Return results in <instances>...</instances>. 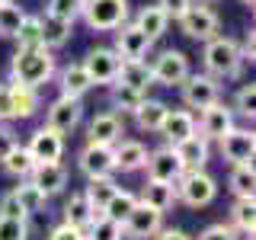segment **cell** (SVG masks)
Listing matches in <instances>:
<instances>
[{"label":"cell","mask_w":256,"mask_h":240,"mask_svg":"<svg viewBox=\"0 0 256 240\" xmlns=\"http://www.w3.org/2000/svg\"><path fill=\"white\" fill-rule=\"evenodd\" d=\"M10 77L16 84H26L32 90H38V86H45L54 77V54L45 45L16 48V54L10 61Z\"/></svg>","instance_id":"1"},{"label":"cell","mask_w":256,"mask_h":240,"mask_svg":"<svg viewBox=\"0 0 256 240\" xmlns=\"http://www.w3.org/2000/svg\"><path fill=\"white\" fill-rule=\"evenodd\" d=\"M202 61H205V74H212L214 80H234V77H240V70H244L240 48H237L234 38H228V36L208 38L205 52H202Z\"/></svg>","instance_id":"2"},{"label":"cell","mask_w":256,"mask_h":240,"mask_svg":"<svg viewBox=\"0 0 256 240\" xmlns=\"http://www.w3.org/2000/svg\"><path fill=\"white\" fill-rule=\"evenodd\" d=\"M173 186H176V202H186L189 208H205L218 196V182H214V176L205 173V166H198V170H182V176Z\"/></svg>","instance_id":"3"},{"label":"cell","mask_w":256,"mask_h":240,"mask_svg":"<svg viewBox=\"0 0 256 240\" xmlns=\"http://www.w3.org/2000/svg\"><path fill=\"white\" fill-rule=\"evenodd\" d=\"M80 16L93 32H116L128 22V0H86Z\"/></svg>","instance_id":"4"},{"label":"cell","mask_w":256,"mask_h":240,"mask_svg":"<svg viewBox=\"0 0 256 240\" xmlns=\"http://www.w3.org/2000/svg\"><path fill=\"white\" fill-rule=\"evenodd\" d=\"M176 22H180L182 36L196 38V42H208V38H212V36H218V29H221L218 13H214L208 4H192V6H189V10L182 13Z\"/></svg>","instance_id":"5"},{"label":"cell","mask_w":256,"mask_h":240,"mask_svg":"<svg viewBox=\"0 0 256 240\" xmlns=\"http://www.w3.org/2000/svg\"><path fill=\"white\" fill-rule=\"evenodd\" d=\"M150 77L160 86H180L189 77V58L182 52H176V48H166L150 61Z\"/></svg>","instance_id":"6"},{"label":"cell","mask_w":256,"mask_h":240,"mask_svg":"<svg viewBox=\"0 0 256 240\" xmlns=\"http://www.w3.org/2000/svg\"><path fill=\"white\" fill-rule=\"evenodd\" d=\"M180 90H182V102L189 109H205L214 100H221V84L212 74H192L189 70V77L180 84Z\"/></svg>","instance_id":"7"},{"label":"cell","mask_w":256,"mask_h":240,"mask_svg":"<svg viewBox=\"0 0 256 240\" xmlns=\"http://www.w3.org/2000/svg\"><path fill=\"white\" fill-rule=\"evenodd\" d=\"M221 144V157L228 160L230 166H237V164H253V154H256V138H253V132L250 128H230L228 134H221L218 138Z\"/></svg>","instance_id":"8"},{"label":"cell","mask_w":256,"mask_h":240,"mask_svg":"<svg viewBox=\"0 0 256 240\" xmlns=\"http://www.w3.org/2000/svg\"><path fill=\"white\" fill-rule=\"evenodd\" d=\"M77 166L86 180L93 176H112L116 173V154H112V144H93L86 141V148L80 150L77 157Z\"/></svg>","instance_id":"9"},{"label":"cell","mask_w":256,"mask_h":240,"mask_svg":"<svg viewBox=\"0 0 256 240\" xmlns=\"http://www.w3.org/2000/svg\"><path fill=\"white\" fill-rule=\"evenodd\" d=\"M198 112H202V116H198V122H196V132L205 134L208 141H218L221 134H228L230 128H234V109L224 106L221 100H214L212 106H205Z\"/></svg>","instance_id":"10"},{"label":"cell","mask_w":256,"mask_h":240,"mask_svg":"<svg viewBox=\"0 0 256 240\" xmlns=\"http://www.w3.org/2000/svg\"><path fill=\"white\" fill-rule=\"evenodd\" d=\"M144 170H148V180H164V182H176L182 176V160L176 157L173 144L157 150H148V160H144Z\"/></svg>","instance_id":"11"},{"label":"cell","mask_w":256,"mask_h":240,"mask_svg":"<svg viewBox=\"0 0 256 240\" xmlns=\"http://www.w3.org/2000/svg\"><path fill=\"white\" fill-rule=\"evenodd\" d=\"M122 228L134 240H150L160 228H164V212H157V208H150L144 202H134V208L128 212V218L122 221Z\"/></svg>","instance_id":"12"},{"label":"cell","mask_w":256,"mask_h":240,"mask_svg":"<svg viewBox=\"0 0 256 240\" xmlns=\"http://www.w3.org/2000/svg\"><path fill=\"white\" fill-rule=\"evenodd\" d=\"M80 64H84V70L90 74L93 86H96V84H112L116 80L122 58L116 54V48H93V52H86V58Z\"/></svg>","instance_id":"13"},{"label":"cell","mask_w":256,"mask_h":240,"mask_svg":"<svg viewBox=\"0 0 256 240\" xmlns=\"http://www.w3.org/2000/svg\"><path fill=\"white\" fill-rule=\"evenodd\" d=\"M80 118H84V106H80V100H74V96H58L45 112V125H52L61 134L74 132L80 125Z\"/></svg>","instance_id":"14"},{"label":"cell","mask_w":256,"mask_h":240,"mask_svg":"<svg viewBox=\"0 0 256 240\" xmlns=\"http://www.w3.org/2000/svg\"><path fill=\"white\" fill-rule=\"evenodd\" d=\"M150 38L144 36V32L134 26V22H122V26L116 29V54L122 61H138V58H148L150 52Z\"/></svg>","instance_id":"15"},{"label":"cell","mask_w":256,"mask_h":240,"mask_svg":"<svg viewBox=\"0 0 256 240\" xmlns=\"http://www.w3.org/2000/svg\"><path fill=\"white\" fill-rule=\"evenodd\" d=\"M29 180L52 198V196H58V192H64V186H68V166H64L61 160H38V164L32 166Z\"/></svg>","instance_id":"16"},{"label":"cell","mask_w":256,"mask_h":240,"mask_svg":"<svg viewBox=\"0 0 256 240\" xmlns=\"http://www.w3.org/2000/svg\"><path fill=\"white\" fill-rule=\"evenodd\" d=\"M26 148H29V154L36 157V164H38V160H61V154H64V134L54 132L52 125H42V128L32 132V138H29Z\"/></svg>","instance_id":"17"},{"label":"cell","mask_w":256,"mask_h":240,"mask_svg":"<svg viewBox=\"0 0 256 240\" xmlns=\"http://www.w3.org/2000/svg\"><path fill=\"white\" fill-rule=\"evenodd\" d=\"M125 134V118L118 112H100L86 128V141L93 144H116Z\"/></svg>","instance_id":"18"},{"label":"cell","mask_w":256,"mask_h":240,"mask_svg":"<svg viewBox=\"0 0 256 240\" xmlns=\"http://www.w3.org/2000/svg\"><path fill=\"white\" fill-rule=\"evenodd\" d=\"M173 150H176V157L182 160V166H186V170H198V166H205L208 157H212L208 138H205V134H198V132H192L182 141H176Z\"/></svg>","instance_id":"19"},{"label":"cell","mask_w":256,"mask_h":240,"mask_svg":"<svg viewBox=\"0 0 256 240\" xmlns=\"http://www.w3.org/2000/svg\"><path fill=\"white\" fill-rule=\"evenodd\" d=\"M192 132H196V116H192L189 109H166L157 134H164L166 144H176V141H182Z\"/></svg>","instance_id":"20"},{"label":"cell","mask_w":256,"mask_h":240,"mask_svg":"<svg viewBox=\"0 0 256 240\" xmlns=\"http://www.w3.org/2000/svg\"><path fill=\"white\" fill-rule=\"evenodd\" d=\"M112 154H116V170L122 173H134L144 170V160H148V148L141 141H116L112 144Z\"/></svg>","instance_id":"21"},{"label":"cell","mask_w":256,"mask_h":240,"mask_svg":"<svg viewBox=\"0 0 256 240\" xmlns=\"http://www.w3.org/2000/svg\"><path fill=\"white\" fill-rule=\"evenodd\" d=\"M138 202L157 208V212H170L176 205V186L173 182H164V180H148L138 196Z\"/></svg>","instance_id":"22"},{"label":"cell","mask_w":256,"mask_h":240,"mask_svg":"<svg viewBox=\"0 0 256 240\" xmlns=\"http://www.w3.org/2000/svg\"><path fill=\"white\" fill-rule=\"evenodd\" d=\"M96 208H93V202L86 198V192H74V196L64 202V224H74V228H80V230H86L90 228V221L96 218Z\"/></svg>","instance_id":"23"},{"label":"cell","mask_w":256,"mask_h":240,"mask_svg":"<svg viewBox=\"0 0 256 240\" xmlns=\"http://www.w3.org/2000/svg\"><path fill=\"white\" fill-rule=\"evenodd\" d=\"M166 102H160V100H150V96H144V100L138 102V106L132 109V116H134V125L141 128V132H160V122H164V116H166Z\"/></svg>","instance_id":"24"},{"label":"cell","mask_w":256,"mask_h":240,"mask_svg":"<svg viewBox=\"0 0 256 240\" xmlns=\"http://www.w3.org/2000/svg\"><path fill=\"white\" fill-rule=\"evenodd\" d=\"M38 29H42V45L48 52H54V48L68 45L70 42V29H74V22H64L58 16H38Z\"/></svg>","instance_id":"25"},{"label":"cell","mask_w":256,"mask_h":240,"mask_svg":"<svg viewBox=\"0 0 256 240\" xmlns=\"http://www.w3.org/2000/svg\"><path fill=\"white\" fill-rule=\"evenodd\" d=\"M118 84H125V86H134V90H144L148 93V86L154 84V77H150V64L138 58V61H122L118 64V74H116Z\"/></svg>","instance_id":"26"},{"label":"cell","mask_w":256,"mask_h":240,"mask_svg":"<svg viewBox=\"0 0 256 240\" xmlns=\"http://www.w3.org/2000/svg\"><path fill=\"white\" fill-rule=\"evenodd\" d=\"M10 102H13V118H32L38 112V93L26 84L10 80Z\"/></svg>","instance_id":"27"},{"label":"cell","mask_w":256,"mask_h":240,"mask_svg":"<svg viewBox=\"0 0 256 240\" xmlns=\"http://www.w3.org/2000/svg\"><path fill=\"white\" fill-rule=\"evenodd\" d=\"M134 26H138L150 42H157V38L166 32V26H170V16L160 10V4L157 6H144V10L134 16Z\"/></svg>","instance_id":"28"},{"label":"cell","mask_w":256,"mask_h":240,"mask_svg":"<svg viewBox=\"0 0 256 240\" xmlns=\"http://www.w3.org/2000/svg\"><path fill=\"white\" fill-rule=\"evenodd\" d=\"M86 90H93V80L84 70V64H68V68L61 70V96H74V100H80Z\"/></svg>","instance_id":"29"},{"label":"cell","mask_w":256,"mask_h":240,"mask_svg":"<svg viewBox=\"0 0 256 240\" xmlns=\"http://www.w3.org/2000/svg\"><path fill=\"white\" fill-rule=\"evenodd\" d=\"M13 196L20 198V205H22V212H26V218H29V214H38V212L48 205V196L29 180V176H26V180H20V186L13 189Z\"/></svg>","instance_id":"30"},{"label":"cell","mask_w":256,"mask_h":240,"mask_svg":"<svg viewBox=\"0 0 256 240\" xmlns=\"http://www.w3.org/2000/svg\"><path fill=\"white\" fill-rule=\"evenodd\" d=\"M0 164H4V170L10 173V176H16V180H26V176L32 173V166H36V157L29 154V148H22V144L16 141L13 148H10V154L0 160Z\"/></svg>","instance_id":"31"},{"label":"cell","mask_w":256,"mask_h":240,"mask_svg":"<svg viewBox=\"0 0 256 240\" xmlns=\"http://www.w3.org/2000/svg\"><path fill=\"white\" fill-rule=\"evenodd\" d=\"M230 221H234L237 230H244V234L253 237V228H256V202H253V196L237 198L234 208H230Z\"/></svg>","instance_id":"32"},{"label":"cell","mask_w":256,"mask_h":240,"mask_svg":"<svg viewBox=\"0 0 256 240\" xmlns=\"http://www.w3.org/2000/svg\"><path fill=\"white\" fill-rule=\"evenodd\" d=\"M253 186H256V173H253V164H237L234 170H230L228 189L234 192L237 198H244V196H253Z\"/></svg>","instance_id":"33"},{"label":"cell","mask_w":256,"mask_h":240,"mask_svg":"<svg viewBox=\"0 0 256 240\" xmlns=\"http://www.w3.org/2000/svg\"><path fill=\"white\" fill-rule=\"evenodd\" d=\"M116 189H118V186H116V180H112V176H93L90 186H86L84 192H86V198L93 202L96 212H102V205H106L109 198L116 196Z\"/></svg>","instance_id":"34"},{"label":"cell","mask_w":256,"mask_h":240,"mask_svg":"<svg viewBox=\"0 0 256 240\" xmlns=\"http://www.w3.org/2000/svg\"><path fill=\"white\" fill-rule=\"evenodd\" d=\"M134 202H138V196H132V192H125V189H116V196H112L109 202L102 205L100 214H106V218H112V221L122 224V221L128 218V212L134 208Z\"/></svg>","instance_id":"35"},{"label":"cell","mask_w":256,"mask_h":240,"mask_svg":"<svg viewBox=\"0 0 256 240\" xmlns=\"http://www.w3.org/2000/svg\"><path fill=\"white\" fill-rule=\"evenodd\" d=\"M22 20H26V13H22V6H16L13 0H6V4H0V38H13L16 32H20Z\"/></svg>","instance_id":"36"},{"label":"cell","mask_w":256,"mask_h":240,"mask_svg":"<svg viewBox=\"0 0 256 240\" xmlns=\"http://www.w3.org/2000/svg\"><path fill=\"white\" fill-rule=\"evenodd\" d=\"M112 106H116L118 112H132L138 102L144 100V90H134V86H125V84H118V80H112Z\"/></svg>","instance_id":"37"},{"label":"cell","mask_w":256,"mask_h":240,"mask_svg":"<svg viewBox=\"0 0 256 240\" xmlns=\"http://www.w3.org/2000/svg\"><path fill=\"white\" fill-rule=\"evenodd\" d=\"M84 234H86V240H118V234H122V224L106 218V214H96Z\"/></svg>","instance_id":"38"},{"label":"cell","mask_w":256,"mask_h":240,"mask_svg":"<svg viewBox=\"0 0 256 240\" xmlns=\"http://www.w3.org/2000/svg\"><path fill=\"white\" fill-rule=\"evenodd\" d=\"M84 4L86 0H48L45 13L58 16V20H64V22H74V20H80V13H84Z\"/></svg>","instance_id":"39"},{"label":"cell","mask_w":256,"mask_h":240,"mask_svg":"<svg viewBox=\"0 0 256 240\" xmlns=\"http://www.w3.org/2000/svg\"><path fill=\"white\" fill-rule=\"evenodd\" d=\"M16 42H20V48H29V45H42V29H38V16H26L22 20L20 32H16Z\"/></svg>","instance_id":"40"},{"label":"cell","mask_w":256,"mask_h":240,"mask_svg":"<svg viewBox=\"0 0 256 240\" xmlns=\"http://www.w3.org/2000/svg\"><path fill=\"white\" fill-rule=\"evenodd\" d=\"M0 240H29L26 218H0Z\"/></svg>","instance_id":"41"},{"label":"cell","mask_w":256,"mask_h":240,"mask_svg":"<svg viewBox=\"0 0 256 240\" xmlns=\"http://www.w3.org/2000/svg\"><path fill=\"white\" fill-rule=\"evenodd\" d=\"M234 109H237L244 118H253V112H256V86H253V84H244V86L237 90Z\"/></svg>","instance_id":"42"},{"label":"cell","mask_w":256,"mask_h":240,"mask_svg":"<svg viewBox=\"0 0 256 240\" xmlns=\"http://www.w3.org/2000/svg\"><path fill=\"white\" fill-rule=\"evenodd\" d=\"M0 218H26V212H22L20 198H16L13 192L0 196Z\"/></svg>","instance_id":"43"},{"label":"cell","mask_w":256,"mask_h":240,"mask_svg":"<svg viewBox=\"0 0 256 240\" xmlns=\"http://www.w3.org/2000/svg\"><path fill=\"white\" fill-rule=\"evenodd\" d=\"M196 240H237V234H234V228H228V224H208Z\"/></svg>","instance_id":"44"},{"label":"cell","mask_w":256,"mask_h":240,"mask_svg":"<svg viewBox=\"0 0 256 240\" xmlns=\"http://www.w3.org/2000/svg\"><path fill=\"white\" fill-rule=\"evenodd\" d=\"M48 240H86V234L74 224H58V228L48 234Z\"/></svg>","instance_id":"45"},{"label":"cell","mask_w":256,"mask_h":240,"mask_svg":"<svg viewBox=\"0 0 256 240\" xmlns=\"http://www.w3.org/2000/svg\"><path fill=\"white\" fill-rule=\"evenodd\" d=\"M237 48H240V61H244V64H253L256 61V32L250 29L244 36V42H237Z\"/></svg>","instance_id":"46"},{"label":"cell","mask_w":256,"mask_h":240,"mask_svg":"<svg viewBox=\"0 0 256 240\" xmlns=\"http://www.w3.org/2000/svg\"><path fill=\"white\" fill-rule=\"evenodd\" d=\"M189 6H192V0H160V10L170 16V20H180Z\"/></svg>","instance_id":"47"},{"label":"cell","mask_w":256,"mask_h":240,"mask_svg":"<svg viewBox=\"0 0 256 240\" xmlns=\"http://www.w3.org/2000/svg\"><path fill=\"white\" fill-rule=\"evenodd\" d=\"M0 122H13V102H10V84H0Z\"/></svg>","instance_id":"48"},{"label":"cell","mask_w":256,"mask_h":240,"mask_svg":"<svg viewBox=\"0 0 256 240\" xmlns=\"http://www.w3.org/2000/svg\"><path fill=\"white\" fill-rule=\"evenodd\" d=\"M150 240H192L186 230H180V228H160Z\"/></svg>","instance_id":"49"},{"label":"cell","mask_w":256,"mask_h":240,"mask_svg":"<svg viewBox=\"0 0 256 240\" xmlns=\"http://www.w3.org/2000/svg\"><path fill=\"white\" fill-rule=\"evenodd\" d=\"M13 144H16V134H13L6 125H0V160L10 154V148H13Z\"/></svg>","instance_id":"50"},{"label":"cell","mask_w":256,"mask_h":240,"mask_svg":"<svg viewBox=\"0 0 256 240\" xmlns=\"http://www.w3.org/2000/svg\"><path fill=\"white\" fill-rule=\"evenodd\" d=\"M240 4H244V6H250V10H253V6H256V0H240Z\"/></svg>","instance_id":"51"},{"label":"cell","mask_w":256,"mask_h":240,"mask_svg":"<svg viewBox=\"0 0 256 240\" xmlns=\"http://www.w3.org/2000/svg\"><path fill=\"white\" fill-rule=\"evenodd\" d=\"M0 4H6V0H0Z\"/></svg>","instance_id":"52"}]
</instances>
